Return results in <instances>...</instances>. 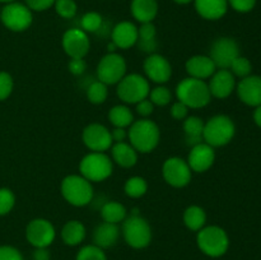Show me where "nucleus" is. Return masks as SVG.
I'll use <instances>...</instances> for the list:
<instances>
[{
	"instance_id": "obj_1",
	"label": "nucleus",
	"mask_w": 261,
	"mask_h": 260,
	"mask_svg": "<svg viewBox=\"0 0 261 260\" xmlns=\"http://www.w3.org/2000/svg\"><path fill=\"white\" fill-rule=\"evenodd\" d=\"M130 144L138 153H150L157 148L161 139L158 125L149 119L137 120L130 125L127 132Z\"/></svg>"
},
{
	"instance_id": "obj_19",
	"label": "nucleus",
	"mask_w": 261,
	"mask_h": 260,
	"mask_svg": "<svg viewBox=\"0 0 261 260\" xmlns=\"http://www.w3.org/2000/svg\"><path fill=\"white\" fill-rule=\"evenodd\" d=\"M237 94L245 105L257 107L261 105V76L249 75L237 84Z\"/></svg>"
},
{
	"instance_id": "obj_42",
	"label": "nucleus",
	"mask_w": 261,
	"mask_h": 260,
	"mask_svg": "<svg viewBox=\"0 0 261 260\" xmlns=\"http://www.w3.org/2000/svg\"><path fill=\"white\" fill-rule=\"evenodd\" d=\"M0 260H23V255L17 247L10 245L0 246Z\"/></svg>"
},
{
	"instance_id": "obj_39",
	"label": "nucleus",
	"mask_w": 261,
	"mask_h": 260,
	"mask_svg": "<svg viewBox=\"0 0 261 260\" xmlns=\"http://www.w3.org/2000/svg\"><path fill=\"white\" fill-rule=\"evenodd\" d=\"M14 82L12 75L7 71H0V102L5 101L12 94Z\"/></svg>"
},
{
	"instance_id": "obj_51",
	"label": "nucleus",
	"mask_w": 261,
	"mask_h": 260,
	"mask_svg": "<svg viewBox=\"0 0 261 260\" xmlns=\"http://www.w3.org/2000/svg\"><path fill=\"white\" fill-rule=\"evenodd\" d=\"M116 50H117V46L111 41V43L107 45V51H109V53H116Z\"/></svg>"
},
{
	"instance_id": "obj_54",
	"label": "nucleus",
	"mask_w": 261,
	"mask_h": 260,
	"mask_svg": "<svg viewBox=\"0 0 261 260\" xmlns=\"http://www.w3.org/2000/svg\"><path fill=\"white\" fill-rule=\"evenodd\" d=\"M0 12H2V8H0Z\"/></svg>"
},
{
	"instance_id": "obj_45",
	"label": "nucleus",
	"mask_w": 261,
	"mask_h": 260,
	"mask_svg": "<svg viewBox=\"0 0 261 260\" xmlns=\"http://www.w3.org/2000/svg\"><path fill=\"white\" fill-rule=\"evenodd\" d=\"M189 107L182 102L177 101L171 106V116L175 120H185L189 115Z\"/></svg>"
},
{
	"instance_id": "obj_50",
	"label": "nucleus",
	"mask_w": 261,
	"mask_h": 260,
	"mask_svg": "<svg viewBox=\"0 0 261 260\" xmlns=\"http://www.w3.org/2000/svg\"><path fill=\"white\" fill-rule=\"evenodd\" d=\"M254 121L257 126L261 127V105L260 106L255 107V111H254Z\"/></svg>"
},
{
	"instance_id": "obj_30",
	"label": "nucleus",
	"mask_w": 261,
	"mask_h": 260,
	"mask_svg": "<svg viewBox=\"0 0 261 260\" xmlns=\"http://www.w3.org/2000/svg\"><path fill=\"white\" fill-rule=\"evenodd\" d=\"M109 120L115 127L126 129L134 122V115L125 105H116L109 111Z\"/></svg>"
},
{
	"instance_id": "obj_40",
	"label": "nucleus",
	"mask_w": 261,
	"mask_h": 260,
	"mask_svg": "<svg viewBox=\"0 0 261 260\" xmlns=\"http://www.w3.org/2000/svg\"><path fill=\"white\" fill-rule=\"evenodd\" d=\"M157 37V28L153 22L142 23L138 27V41H153Z\"/></svg>"
},
{
	"instance_id": "obj_28",
	"label": "nucleus",
	"mask_w": 261,
	"mask_h": 260,
	"mask_svg": "<svg viewBox=\"0 0 261 260\" xmlns=\"http://www.w3.org/2000/svg\"><path fill=\"white\" fill-rule=\"evenodd\" d=\"M126 216V208H125L121 203H119V201H106V203L101 206V217L102 219H103V222L119 224L125 221Z\"/></svg>"
},
{
	"instance_id": "obj_20",
	"label": "nucleus",
	"mask_w": 261,
	"mask_h": 260,
	"mask_svg": "<svg viewBox=\"0 0 261 260\" xmlns=\"http://www.w3.org/2000/svg\"><path fill=\"white\" fill-rule=\"evenodd\" d=\"M111 41L117 46V48L126 50L133 47L138 42V27L129 20L117 23L111 30Z\"/></svg>"
},
{
	"instance_id": "obj_49",
	"label": "nucleus",
	"mask_w": 261,
	"mask_h": 260,
	"mask_svg": "<svg viewBox=\"0 0 261 260\" xmlns=\"http://www.w3.org/2000/svg\"><path fill=\"white\" fill-rule=\"evenodd\" d=\"M33 260H50L51 254L48 247H36L32 255Z\"/></svg>"
},
{
	"instance_id": "obj_38",
	"label": "nucleus",
	"mask_w": 261,
	"mask_h": 260,
	"mask_svg": "<svg viewBox=\"0 0 261 260\" xmlns=\"http://www.w3.org/2000/svg\"><path fill=\"white\" fill-rule=\"evenodd\" d=\"M15 205V195L10 189L0 188V217L7 216Z\"/></svg>"
},
{
	"instance_id": "obj_36",
	"label": "nucleus",
	"mask_w": 261,
	"mask_h": 260,
	"mask_svg": "<svg viewBox=\"0 0 261 260\" xmlns=\"http://www.w3.org/2000/svg\"><path fill=\"white\" fill-rule=\"evenodd\" d=\"M55 12L58 13V15H60L64 19H71L76 15V3L74 0H56L55 4Z\"/></svg>"
},
{
	"instance_id": "obj_8",
	"label": "nucleus",
	"mask_w": 261,
	"mask_h": 260,
	"mask_svg": "<svg viewBox=\"0 0 261 260\" xmlns=\"http://www.w3.org/2000/svg\"><path fill=\"white\" fill-rule=\"evenodd\" d=\"M150 92L149 81L144 75L133 73L126 74L117 83V97L125 103L137 105L138 102L148 98Z\"/></svg>"
},
{
	"instance_id": "obj_13",
	"label": "nucleus",
	"mask_w": 261,
	"mask_h": 260,
	"mask_svg": "<svg viewBox=\"0 0 261 260\" xmlns=\"http://www.w3.org/2000/svg\"><path fill=\"white\" fill-rule=\"evenodd\" d=\"M56 237V229L48 219L35 218L25 227V239L33 247H48Z\"/></svg>"
},
{
	"instance_id": "obj_48",
	"label": "nucleus",
	"mask_w": 261,
	"mask_h": 260,
	"mask_svg": "<svg viewBox=\"0 0 261 260\" xmlns=\"http://www.w3.org/2000/svg\"><path fill=\"white\" fill-rule=\"evenodd\" d=\"M111 138L114 143H121L125 142L127 138V132L124 127H114L111 130Z\"/></svg>"
},
{
	"instance_id": "obj_25",
	"label": "nucleus",
	"mask_w": 261,
	"mask_h": 260,
	"mask_svg": "<svg viewBox=\"0 0 261 260\" xmlns=\"http://www.w3.org/2000/svg\"><path fill=\"white\" fill-rule=\"evenodd\" d=\"M130 10L138 22H153L158 14V3L157 0H132Z\"/></svg>"
},
{
	"instance_id": "obj_32",
	"label": "nucleus",
	"mask_w": 261,
	"mask_h": 260,
	"mask_svg": "<svg viewBox=\"0 0 261 260\" xmlns=\"http://www.w3.org/2000/svg\"><path fill=\"white\" fill-rule=\"evenodd\" d=\"M107 84L102 83L101 81H94L87 88V98L93 105H102L109 97V88Z\"/></svg>"
},
{
	"instance_id": "obj_6",
	"label": "nucleus",
	"mask_w": 261,
	"mask_h": 260,
	"mask_svg": "<svg viewBox=\"0 0 261 260\" xmlns=\"http://www.w3.org/2000/svg\"><path fill=\"white\" fill-rule=\"evenodd\" d=\"M61 195L73 206H86L93 199V186L82 175H69L61 181Z\"/></svg>"
},
{
	"instance_id": "obj_33",
	"label": "nucleus",
	"mask_w": 261,
	"mask_h": 260,
	"mask_svg": "<svg viewBox=\"0 0 261 260\" xmlns=\"http://www.w3.org/2000/svg\"><path fill=\"white\" fill-rule=\"evenodd\" d=\"M103 23V18L99 13L88 12L81 18V30L87 33H98Z\"/></svg>"
},
{
	"instance_id": "obj_41",
	"label": "nucleus",
	"mask_w": 261,
	"mask_h": 260,
	"mask_svg": "<svg viewBox=\"0 0 261 260\" xmlns=\"http://www.w3.org/2000/svg\"><path fill=\"white\" fill-rule=\"evenodd\" d=\"M228 7L234 9L239 13H249L256 5V0H227Z\"/></svg>"
},
{
	"instance_id": "obj_9",
	"label": "nucleus",
	"mask_w": 261,
	"mask_h": 260,
	"mask_svg": "<svg viewBox=\"0 0 261 260\" xmlns=\"http://www.w3.org/2000/svg\"><path fill=\"white\" fill-rule=\"evenodd\" d=\"M2 23L13 32H23L28 30L33 22L32 10L22 3H9L2 8L0 12Z\"/></svg>"
},
{
	"instance_id": "obj_16",
	"label": "nucleus",
	"mask_w": 261,
	"mask_h": 260,
	"mask_svg": "<svg viewBox=\"0 0 261 260\" xmlns=\"http://www.w3.org/2000/svg\"><path fill=\"white\" fill-rule=\"evenodd\" d=\"M145 78L154 83H167L172 76V66L171 63L160 54H150L143 64Z\"/></svg>"
},
{
	"instance_id": "obj_29",
	"label": "nucleus",
	"mask_w": 261,
	"mask_h": 260,
	"mask_svg": "<svg viewBox=\"0 0 261 260\" xmlns=\"http://www.w3.org/2000/svg\"><path fill=\"white\" fill-rule=\"evenodd\" d=\"M184 223L190 231H200L206 223L205 211L199 205L188 206L184 212Z\"/></svg>"
},
{
	"instance_id": "obj_10",
	"label": "nucleus",
	"mask_w": 261,
	"mask_h": 260,
	"mask_svg": "<svg viewBox=\"0 0 261 260\" xmlns=\"http://www.w3.org/2000/svg\"><path fill=\"white\" fill-rule=\"evenodd\" d=\"M125 75L126 61L117 53H107L97 65V79L107 86L117 84Z\"/></svg>"
},
{
	"instance_id": "obj_27",
	"label": "nucleus",
	"mask_w": 261,
	"mask_h": 260,
	"mask_svg": "<svg viewBox=\"0 0 261 260\" xmlns=\"http://www.w3.org/2000/svg\"><path fill=\"white\" fill-rule=\"evenodd\" d=\"M184 133H185L186 144L194 147L203 140L204 121L198 116H188L184 120Z\"/></svg>"
},
{
	"instance_id": "obj_22",
	"label": "nucleus",
	"mask_w": 261,
	"mask_h": 260,
	"mask_svg": "<svg viewBox=\"0 0 261 260\" xmlns=\"http://www.w3.org/2000/svg\"><path fill=\"white\" fill-rule=\"evenodd\" d=\"M120 235H121V229L119 228L117 224L103 222L94 228L93 244L101 247L102 250L111 249L117 244Z\"/></svg>"
},
{
	"instance_id": "obj_44",
	"label": "nucleus",
	"mask_w": 261,
	"mask_h": 260,
	"mask_svg": "<svg viewBox=\"0 0 261 260\" xmlns=\"http://www.w3.org/2000/svg\"><path fill=\"white\" fill-rule=\"evenodd\" d=\"M68 69L73 75H82L87 69V63L82 58L70 59L68 63Z\"/></svg>"
},
{
	"instance_id": "obj_26",
	"label": "nucleus",
	"mask_w": 261,
	"mask_h": 260,
	"mask_svg": "<svg viewBox=\"0 0 261 260\" xmlns=\"http://www.w3.org/2000/svg\"><path fill=\"white\" fill-rule=\"evenodd\" d=\"M86 236V226L76 219L66 222L61 228V240L68 246H78L84 241Z\"/></svg>"
},
{
	"instance_id": "obj_12",
	"label": "nucleus",
	"mask_w": 261,
	"mask_h": 260,
	"mask_svg": "<svg viewBox=\"0 0 261 260\" xmlns=\"http://www.w3.org/2000/svg\"><path fill=\"white\" fill-rule=\"evenodd\" d=\"M240 56V46L233 38L219 37L212 43L209 58L216 64L217 69H229L232 63Z\"/></svg>"
},
{
	"instance_id": "obj_23",
	"label": "nucleus",
	"mask_w": 261,
	"mask_h": 260,
	"mask_svg": "<svg viewBox=\"0 0 261 260\" xmlns=\"http://www.w3.org/2000/svg\"><path fill=\"white\" fill-rule=\"evenodd\" d=\"M195 10L206 20H218L226 15L228 10L227 0H194Z\"/></svg>"
},
{
	"instance_id": "obj_18",
	"label": "nucleus",
	"mask_w": 261,
	"mask_h": 260,
	"mask_svg": "<svg viewBox=\"0 0 261 260\" xmlns=\"http://www.w3.org/2000/svg\"><path fill=\"white\" fill-rule=\"evenodd\" d=\"M212 97L224 99L236 89V79L229 69H217L208 83Z\"/></svg>"
},
{
	"instance_id": "obj_2",
	"label": "nucleus",
	"mask_w": 261,
	"mask_h": 260,
	"mask_svg": "<svg viewBox=\"0 0 261 260\" xmlns=\"http://www.w3.org/2000/svg\"><path fill=\"white\" fill-rule=\"evenodd\" d=\"M177 101L185 103L189 109H203L212 101V94L208 83L201 79L188 78L182 79L176 87Z\"/></svg>"
},
{
	"instance_id": "obj_24",
	"label": "nucleus",
	"mask_w": 261,
	"mask_h": 260,
	"mask_svg": "<svg viewBox=\"0 0 261 260\" xmlns=\"http://www.w3.org/2000/svg\"><path fill=\"white\" fill-rule=\"evenodd\" d=\"M111 160L124 168H132L138 162V152L130 143H114L111 147Z\"/></svg>"
},
{
	"instance_id": "obj_21",
	"label": "nucleus",
	"mask_w": 261,
	"mask_h": 260,
	"mask_svg": "<svg viewBox=\"0 0 261 260\" xmlns=\"http://www.w3.org/2000/svg\"><path fill=\"white\" fill-rule=\"evenodd\" d=\"M186 71H188L189 76L196 79H205L211 78L217 70L216 64L213 63L209 55H194L186 61L185 64Z\"/></svg>"
},
{
	"instance_id": "obj_17",
	"label": "nucleus",
	"mask_w": 261,
	"mask_h": 260,
	"mask_svg": "<svg viewBox=\"0 0 261 260\" xmlns=\"http://www.w3.org/2000/svg\"><path fill=\"white\" fill-rule=\"evenodd\" d=\"M188 163L190 166L191 171L194 172H205L212 166L214 165L216 161V152L214 148L206 144L205 142H201L199 144L191 147L190 153L188 155Z\"/></svg>"
},
{
	"instance_id": "obj_52",
	"label": "nucleus",
	"mask_w": 261,
	"mask_h": 260,
	"mask_svg": "<svg viewBox=\"0 0 261 260\" xmlns=\"http://www.w3.org/2000/svg\"><path fill=\"white\" fill-rule=\"evenodd\" d=\"M173 2H175L176 4H180V5H186V4H190V3H193L194 0H173Z\"/></svg>"
},
{
	"instance_id": "obj_15",
	"label": "nucleus",
	"mask_w": 261,
	"mask_h": 260,
	"mask_svg": "<svg viewBox=\"0 0 261 260\" xmlns=\"http://www.w3.org/2000/svg\"><path fill=\"white\" fill-rule=\"evenodd\" d=\"M61 43H63L64 51L70 59H84V56L89 53V48H91L88 33L84 32L81 28H70L66 31L63 36Z\"/></svg>"
},
{
	"instance_id": "obj_14",
	"label": "nucleus",
	"mask_w": 261,
	"mask_h": 260,
	"mask_svg": "<svg viewBox=\"0 0 261 260\" xmlns=\"http://www.w3.org/2000/svg\"><path fill=\"white\" fill-rule=\"evenodd\" d=\"M82 139L84 145L92 152H106L114 144L111 132L98 122L87 125L82 134Z\"/></svg>"
},
{
	"instance_id": "obj_34",
	"label": "nucleus",
	"mask_w": 261,
	"mask_h": 260,
	"mask_svg": "<svg viewBox=\"0 0 261 260\" xmlns=\"http://www.w3.org/2000/svg\"><path fill=\"white\" fill-rule=\"evenodd\" d=\"M75 260H109L105 250L101 247L96 246L94 244L86 245L81 247L79 251L76 252Z\"/></svg>"
},
{
	"instance_id": "obj_11",
	"label": "nucleus",
	"mask_w": 261,
	"mask_h": 260,
	"mask_svg": "<svg viewBox=\"0 0 261 260\" xmlns=\"http://www.w3.org/2000/svg\"><path fill=\"white\" fill-rule=\"evenodd\" d=\"M162 175L166 183L172 188H185L193 177V171L188 161L181 157H170L165 161Z\"/></svg>"
},
{
	"instance_id": "obj_37",
	"label": "nucleus",
	"mask_w": 261,
	"mask_h": 260,
	"mask_svg": "<svg viewBox=\"0 0 261 260\" xmlns=\"http://www.w3.org/2000/svg\"><path fill=\"white\" fill-rule=\"evenodd\" d=\"M231 73L233 74L234 76H239V78H246V76L251 75L252 71V65L251 61L247 58H244V56L240 55L236 60L232 63L231 68H229Z\"/></svg>"
},
{
	"instance_id": "obj_47",
	"label": "nucleus",
	"mask_w": 261,
	"mask_h": 260,
	"mask_svg": "<svg viewBox=\"0 0 261 260\" xmlns=\"http://www.w3.org/2000/svg\"><path fill=\"white\" fill-rule=\"evenodd\" d=\"M137 46L140 51H143V53L145 54H149L150 55V54H155V50H157L158 47V43H157V40L138 41Z\"/></svg>"
},
{
	"instance_id": "obj_46",
	"label": "nucleus",
	"mask_w": 261,
	"mask_h": 260,
	"mask_svg": "<svg viewBox=\"0 0 261 260\" xmlns=\"http://www.w3.org/2000/svg\"><path fill=\"white\" fill-rule=\"evenodd\" d=\"M135 110H137L138 114L140 115V116H143L144 119H147L148 116H150V115L153 114V111H154V105L152 103V101H150L149 98H145L143 99V101L138 102L137 105H135Z\"/></svg>"
},
{
	"instance_id": "obj_53",
	"label": "nucleus",
	"mask_w": 261,
	"mask_h": 260,
	"mask_svg": "<svg viewBox=\"0 0 261 260\" xmlns=\"http://www.w3.org/2000/svg\"><path fill=\"white\" fill-rule=\"evenodd\" d=\"M17 0H0V3H4V4H9V3H14Z\"/></svg>"
},
{
	"instance_id": "obj_7",
	"label": "nucleus",
	"mask_w": 261,
	"mask_h": 260,
	"mask_svg": "<svg viewBox=\"0 0 261 260\" xmlns=\"http://www.w3.org/2000/svg\"><path fill=\"white\" fill-rule=\"evenodd\" d=\"M79 171L91 183H101L112 175L114 162L105 152H89L82 158Z\"/></svg>"
},
{
	"instance_id": "obj_43",
	"label": "nucleus",
	"mask_w": 261,
	"mask_h": 260,
	"mask_svg": "<svg viewBox=\"0 0 261 260\" xmlns=\"http://www.w3.org/2000/svg\"><path fill=\"white\" fill-rule=\"evenodd\" d=\"M56 0H25V5L30 8L32 12H43L48 8L54 7Z\"/></svg>"
},
{
	"instance_id": "obj_31",
	"label": "nucleus",
	"mask_w": 261,
	"mask_h": 260,
	"mask_svg": "<svg viewBox=\"0 0 261 260\" xmlns=\"http://www.w3.org/2000/svg\"><path fill=\"white\" fill-rule=\"evenodd\" d=\"M124 191L129 198H142L148 191V183L145 181V178L140 177V176H133V177L127 178L125 183Z\"/></svg>"
},
{
	"instance_id": "obj_5",
	"label": "nucleus",
	"mask_w": 261,
	"mask_h": 260,
	"mask_svg": "<svg viewBox=\"0 0 261 260\" xmlns=\"http://www.w3.org/2000/svg\"><path fill=\"white\" fill-rule=\"evenodd\" d=\"M121 235L130 247L137 250L145 249L152 242V228L149 222L140 214H132L122 222Z\"/></svg>"
},
{
	"instance_id": "obj_35",
	"label": "nucleus",
	"mask_w": 261,
	"mask_h": 260,
	"mask_svg": "<svg viewBox=\"0 0 261 260\" xmlns=\"http://www.w3.org/2000/svg\"><path fill=\"white\" fill-rule=\"evenodd\" d=\"M149 99L154 106H167L172 99V93L165 86H158L149 92Z\"/></svg>"
},
{
	"instance_id": "obj_3",
	"label": "nucleus",
	"mask_w": 261,
	"mask_h": 260,
	"mask_svg": "<svg viewBox=\"0 0 261 260\" xmlns=\"http://www.w3.org/2000/svg\"><path fill=\"white\" fill-rule=\"evenodd\" d=\"M196 245L204 255L221 257L228 251L229 237L219 226H204L196 235Z\"/></svg>"
},
{
	"instance_id": "obj_4",
	"label": "nucleus",
	"mask_w": 261,
	"mask_h": 260,
	"mask_svg": "<svg viewBox=\"0 0 261 260\" xmlns=\"http://www.w3.org/2000/svg\"><path fill=\"white\" fill-rule=\"evenodd\" d=\"M236 126L233 120L227 115H216L204 122L203 140L213 148L223 147L233 139Z\"/></svg>"
}]
</instances>
